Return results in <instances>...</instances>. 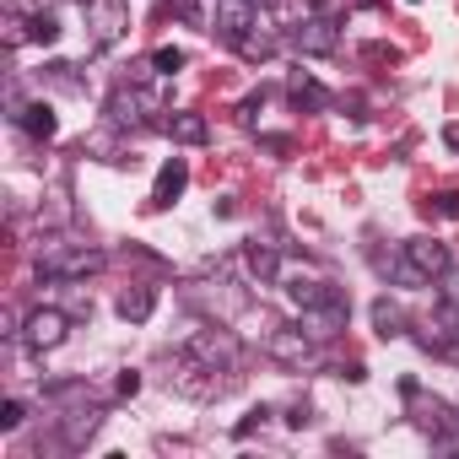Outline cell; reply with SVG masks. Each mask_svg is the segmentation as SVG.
Segmentation results:
<instances>
[{
  "mask_svg": "<svg viewBox=\"0 0 459 459\" xmlns=\"http://www.w3.org/2000/svg\"><path fill=\"white\" fill-rule=\"evenodd\" d=\"M92 271H103V255L92 244H71V238H49L39 249V276L49 281H87Z\"/></svg>",
  "mask_w": 459,
  "mask_h": 459,
  "instance_id": "cell-1",
  "label": "cell"
},
{
  "mask_svg": "<svg viewBox=\"0 0 459 459\" xmlns=\"http://www.w3.org/2000/svg\"><path fill=\"white\" fill-rule=\"evenodd\" d=\"M448 244H437V238H405V255H400V265H394V276L400 281H411V287H432V281H443L448 276Z\"/></svg>",
  "mask_w": 459,
  "mask_h": 459,
  "instance_id": "cell-2",
  "label": "cell"
},
{
  "mask_svg": "<svg viewBox=\"0 0 459 459\" xmlns=\"http://www.w3.org/2000/svg\"><path fill=\"white\" fill-rule=\"evenodd\" d=\"M178 351L195 357V362H205V368H216V373H233V362H238V335H233V330H195Z\"/></svg>",
  "mask_w": 459,
  "mask_h": 459,
  "instance_id": "cell-3",
  "label": "cell"
},
{
  "mask_svg": "<svg viewBox=\"0 0 459 459\" xmlns=\"http://www.w3.org/2000/svg\"><path fill=\"white\" fill-rule=\"evenodd\" d=\"M65 335H71V314L65 308H33L22 319V341L33 351H55V346H65Z\"/></svg>",
  "mask_w": 459,
  "mask_h": 459,
  "instance_id": "cell-4",
  "label": "cell"
},
{
  "mask_svg": "<svg viewBox=\"0 0 459 459\" xmlns=\"http://www.w3.org/2000/svg\"><path fill=\"white\" fill-rule=\"evenodd\" d=\"M260 12H265V0H216V6H211V33H221L227 44H238L255 28Z\"/></svg>",
  "mask_w": 459,
  "mask_h": 459,
  "instance_id": "cell-5",
  "label": "cell"
},
{
  "mask_svg": "<svg viewBox=\"0 0 459 459\" xmlns=\"http://www.w3.org/2000/svg\"><path fill=\"white\" fill-rule=\"evenodd\" d=\"M335 44H341V22L330 12H314V17H303L292 28V49L298 55H335Z\"/></svg>",
  "mask_w": 459,
  "mask_h": 459,
  "instance_id": "cell-6",
  "label": "cell"
},
{
  "mask_svg": "<svg viewBox=\"0 0 459 459\" xmlns=\"http://www.w3.org/2000/svg\"><path fill=\"white\" fill-rule=\"evenodd\" d=\"M146 114H157V98H152L146 87H135V82H125V87L108 98V125H119V130H141Z\"/></svg>",
  "mask_w": 459,
  "mask_h": 459,
  "instance_id": "cell-7",
  "label": "cell"
},
{
  "mask_svg": "<svg viewBox=\"0 0 459 459\" xmlns=\"http://www.w3.org/2000/svg\"><path fill=\"white\" fill-rule=\"evenodd\" d=\"M130 28V0H92V49H114Z\"/></svg>",
  "mask_w": 459,
  "mask_h": 459,
  "instance_id": "cell-8",
  "label": "cell"
},
{
  "mask_svg": "<svg viewBox=\"0 0 459 459\" xmlns=\"http://www.w3.org/2000/svg\"><path fill=\"white\" fill-rule=\"evenodd\" d=\"M265 351H271L276 362H287V368H303V362H314V335H308L303 325H276V330L265 335Z\"/></svg>",
  "mask_w": 459,
  "mask_h": 459,
  "instance_id": "cell-9",
  "label": "cell"
},
{
  "mask_svg": "<svg viewBox=\"0 0 459 459\" xmlns=\"http://www.w3.org/2000/svg\"><path fill=\"white\" fill-rule=\"evenodd\" d=\"M12 119H17L33 141H55V130H60V119H55L49 103H22V98H12Z\"/></svg>",
  "mask_w": 459,
  "mask_h": 459,
  "instance_id": "cell-10",
  "label": "cell"
},
{
  "mask_svg": "<svg viewBox=\"0 0 459 459\" xmlns=\"http://www.w3.org/2000/svg\"><path fill=\"white\" fill-rule=\"evenodd\" d=\"M287 298H292V308H298V314H314V308L341 303V292H335L330 281H319V276H298V281L287 287Z\"/></svg>",
  "mask_w": 459,
  "mask_h": 459,
  "instance_id": "cell-11",
  "label": "cell"
},
{
  "mask_svg": "<svg viewBox=\"0 0 459 459\" xmlns=\"http://www.w3.org/2000/svg\"><path fill=\"white\" fill-rule=\"evenodd\" d=\"M184 184H189V162H184V157H168L162 173H157V184H152V211L173 205V200L184 195Z\"/></svg>",
  "mask_w": 459,
  "mask_h": 459,
  "instance_id": "cell-12",
  "label": "cell"
},
{
  "mask_svg": "<svg viewBox=\"0 0 459 459\" xmlns=\"http://www.w3.org/2000/svg\"><path fill=\"white\" fill-rule=\"evenodd\" d=\"M233 49H238L244 60H271V55H276V22H271V12H260V17H255V28H249Z\"/></svg>",
  "mask_w": 459,
  "mask_h": 459,
  "instance_id": "cell-13",
  "label": "cell"
},
{
  "mask_svg": "<svg viewBox=\"0 0 459 459\" xmlns=\"http://www.w3.org/2000/svg\"><path fill=\"white\" fill-rule=\"evenodd\" d=\"M238 260H244V271H249V281H255V287H271V281L281 276V255H276L271 244H244V255H238Z\"/></svg>",
  "mask_w": 459,
  "mask_h": 459,
  "instance_id": "cell-14",
  "label": "cell"
},
{
  "mask_svg": "<svg viewBox=\"0 0 459 459\" xmlns=\"http://www.w3.org/2000/svg\"><path fill=\"white\" fill-rule=\"evenodd\" d=\"M114 308H119V319H125V325H146V319H152V308H157V292H152V287H141V281H130V287L119 292V303H114Z\"/></svg>",
  "mask_w": 459,
  "mask_h": 459,
  "instance_id": "cell-15",
  "label": "cell"
},
{
  "mask_svg": "<svg viewBox=\"0 0 459 459\" xmlns=\"http://www.w3.org/2000/svg\"><path fill=\"white\" fill-rule=\"evenodd\" d=\"M346 314H351V308H346V298H341V303H330V308L303 314V330H308L314 341H330V335H341V330H346Z\"/></svg>",
  "mask_w": 459,
  "mask_h": 459,
  "instance_id": "cell-16",
  "label": "cell"
},
{
  "mask_svg": "<svg viewBox=\"0 0 459 459\" xmlns=\"http://www.w3.org/2000/svg\"><path fill=\"white\" fill-rule=\"evenodd\" d=\"M162 130H168V135H173L178 146H200V141L211 135L200 114H168V119H162Z\"/></svg>",
  "mask_w": 459,
  "mask_h": 459,
  "instance_id": "cell-17",
  "label": "cell"
},
{
  "mask_svg": "<svg viewBox=\"0 0 459 459\" xmlns=\"http://www.w3.org/2000/svg\"><path fill=\"white\" fill-rule=\"evenodd\" d=\"M287 98H292L298 108H330V92H325V87H319L314 76H303V71L292 76V87H287Z\"/></svg>",
  "mask_w": 459,
  "mask_h": 459,
  "instance_id": "cell-18",
  "label": "cell"
},
{
  "mask_svg": "<svg viewBox=\"0 0 459 459\" xmlns=\"http://www.w3.org/2000/svg\"><path fill=\"white\" fill-rule=\"evenodd\" d=\"M373 330H378L384 341L405 335V308H400V303H389V298H378V303H373Z\"/></svg>",
  "mask_w": 459,
  "mask_h": 459,
  "instance_id": "cell-19",
  "label": "cell"
},
{
  "mask_svg": "<svg viewBox=\"0 0 459 459\" xmlns=\"http://www.w3.org/2000/svg\"><path fill=\"white\" fill-rule=\"evenodd\" d=\"M28 33H33L39 44H55V39H60V17H55V12H39V17L28 22Z\"/></svg>",
  "mask_w": 459,
  "mask_h": 459,
  "instance_id": "cell-20",
  "label": "cell"
},
{
  "mask_svg": "<svg viewBox=\"0 0 459 459\" xmlns=\"http://www.w3.org/2000/svg\"><path fill=\"white\" fill-rule=\"evenodd\" d=\"M427 211H432V216H448V221H459V189H443V195H432V200H427Z\"/></svg>",
  "mask_w": 459,
  "mask_h": 459,
  "instance_id": "cell-21",
  "label": "cell"
},
{
  "mask_svg": "<svg viewBox=\"0 0 459 459\" xmlns=\"http://www.w3.org/2000/svg\"><path fill=\"white\" fill-rule=\"evenodd\" d=\"M152 65H157V76H173V71H184V49H157Z\"/></svg>",
  "mask_w": 459,
  "mask_h": 459,
  "instance_id": "cell-22",
  "label": "cell"
},
{
  "mask_svg": "<svg viewBox=\"0 0 459 459\" xmlns=\"http://www.w3.org/2000/svg\"><path fill=\"white\" fill-rule=\"evenodd\" d=\"M22 416H28V411H22V400H6V405H0V432H17V427H22Z\"/></svg>",
  "mask_w": 459,
  "mask_h": 459,
  "instance_id": "cell-23",
  "label": "cell"
},
{
  "mask_svg": "<svg viewBox=\"0 0 459 459\" xmlns=\"http://www.w3.org/2000/svg\"><path fill=\"white\" fill-rule=\"evenodd\" d=\"M265 416H271V411H265V405H255V411H249V416H244V421H238L233 432H238V437H249L255 427H265Z\"/></svg>",
  "mask_w": 459,
  "mask_h": 459,
  "instance_id": "cell-24",
  "label": "cell"
},
{
  "mask_svg": "<svg viewBox=\"0 0 459 459\" xmlns=\"http://www.w3.org/2000/svg\"><path fill=\"white\" fill-rule=\"evenodd\" d=\"M260 108H265V92H255V98H244V108H238V119H244V125H255V119H260Z\"/></svg>",
  "mask_w": 459,
  "mask_h": 459,
  "instance_id": "cell-25",
  "label": "cell"
},
{
  "mask_svg": "<svg viewBox=\"0 0 459 459\" xmlns=\"http://www.w3.org/2000/svg\"><path fill=\"white\" fill-rule=\"evenodd\" d=\"M443 303L459 308V271H454V265H448V276H443Z\"/></svg>",
  "mask_w": 459,
  "mask_h": 459,
  "instance_id": "cell-26",
  "label": "cell"
},
{
  "mask_svg": "<svg viewBox=\"0 0 459 459\" xmlns=\"http://www.w3.org/2000/svg\"><path fill=\"white\" fill-rule=\"evenodd\" d=\"M119 394H141V373H135V368L119 373Z\"/></svg>",
  "mask_w": 459,
  "mask_h": 459,
  "instance_id": "cell-27",
  "label": "cell"
},
{
  "mask_svg": "<svg viewBox=\"0 0 459 459\" xmlns=\"http://www.w3.org/2000/svg\"><path fill=\"white\" fill-rule=\"evenodd\" d=\"M22 28H28V22H17V17H12V22H6V44H22V39H33V33H22Z\"/></svg>",
  "mask_w": 459,
  "mask_h": 459,
  "instance_id": "cell-28",
  "label": "cell"
},
{
  "mask_svg": "<svg viewBox=\"0 0 459 459\" xmlns=\"http://www.w3.org/2000/svg\"><path fill=\"white\" fill-rule=\"evenodd\" d=\"M443 141H448V146L459 152V125H448V130H443Z\"/></svg>",
  "mask_w": 459,
  "mask_h": 459,
  "instance_id": "cell-29",
  "label": "cell"
},
{
  "mask_svg": "<svg viewBox=\"0 0 459 459\" xmlns=\"http://www.w3.org/2000/svg\"><path fill=\"white\" fill-rule=\"evenodd\" d=\"M411 6H421V0H411Z\"/></svg>",
  "mask_w": 459,
  "mask_h": 459,
  "instance_id": "cell-30",
  "label": "cell"
}]
</instances>
